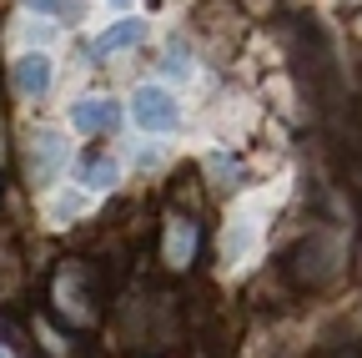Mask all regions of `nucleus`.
Returning <instances> with one entry per match:
<instances>
[{
    "label": "nucleus",
    "instance_id": "obj_8",
    "mask_svg": "<svg viewBox=\"0 0 362 358\" xmlns=\"http://www.w3.org/2000/svg\"><path fill=\"white\" fill-rule=\"evenodd\" d=\"M86 187H116V162L90 157V162H86Z\"/></svg>",
    "mask_w": 362,
    "mask_h": 358
},
{
    "label": "nucleus",
    "instance_id": "obj_6",
    "mask_svg": "<svg viewBox=\"0 0 362 358\" xmlns=\"http://www.w3.org/2000/svg\"><path fill=\"white\" fill-rule=\"evenodd\" d=\"M71 121H76L81 131H111V126H116V101H111V96H86V101H76Z\"/></svg>",
    "mask_w": 362,
    "mask_h": 358
},
{
    "label": "nucleus",
    "instance_id": "obj_5",
    "mask_svg": "<svg viewBox=\"0 0 362 358\" xmlns=\"http://www.w3.org/2000/svg\"><path fill=\"white\" fill-rule=\"evenodd\" d=\"M141 40H146V21H141V16H121L116 26H106V30H101L96 46H101V56H116V51L141 46Z\"/></svg>",
    "mask_w": 362,
    "mask_h": 358
},
{
    "label": "nucleus",
    "instance_id": "obj_9",
    "mask_svg": "<svg viewBox=\"0 0 362 358\" xmlns=\"http://www.w3.org/2000/svg\"><path fill=\"white\" fill-rule=\"evenodd\" d=\"M116 6H126V0H116Z\"/></svg>",
    "mask_w": 362,
    "mask_h": 358
},
{
    "label": "nucleus",
    "instance_id": "obj_2",
    "mask_svg": "<svg viewBox=\"0 0 362 358\" xmlns=\"http://www.w3.org/2000/svg\"><path fill=\"white\" fill-rule=\"evenodd\" d=\"M176 121H181V106L166 86H141L136 91V126L141 131H176Z\"/></svg>",
    "mask_w": 362,
    "mask_h": 358
},
{
    "label": "nucleus",
    "instance_id": "obj_4",
    "mask_svg": "<svg viewBox=\"0 0 362 358\" xmlns=\"http://www.w3.org/2000/svg\"><path fill=\"white\" fill-rule=\"evenodd\" d=\"M61 162H66V142L56 137V131H40V137L30 142V177H35V187L51 182Z\"/></svg>",
    "mask_w": 362,
    "mask_h": 358
},
{
    "label": "nucleus",
    "instance_id": "obj_7",
    "mask_svg": "<svg viewBox=\"0 0 362 358\" xmlns=\"http://www.w3.org/2000/svg\"><path fill=\"white\" fill-rule=\"evenodd\" d=\"M166 222H171L166 262H171V267H187V262H192V247H197V228H192V222H181V217H166Z\"/></svg>",
    "mask_w": 362,
    "mask_h": 358
},
{
    "label": "nucleus",
    "instance_id": "obj_3",
    "mask_svg": "<svg viewBox=\"0 0 362 358\" xmlns=\"http://www.w3.org/2000/svg\"><path fill=\"white\" fill-rule=\"evenodd\" d=\"M11 81H16V91L21 96H45V86H51V56H40V51H25V56H16V71H11Z\"/></svg>",
    "mask_w": 362,
    "mask_h": 358
},
{
    "label": "nucleus",
    "instance_id": "obj_1",
    "mask_svg": "<svg viewBox=\"0 0 362 358\" xmlns=\"http://www.w3.org/2000/svg\"><path fill=\"white\" fill-rule=\"evenodd\" d=\"M342 237L337 233H312L302 247H297V257H292V278L297 283H307V288H322V283H332L337 278V262H342Z\"/></svg>",
    "mask_w": 362,
    "mask_h": 358
}]
</instances>
